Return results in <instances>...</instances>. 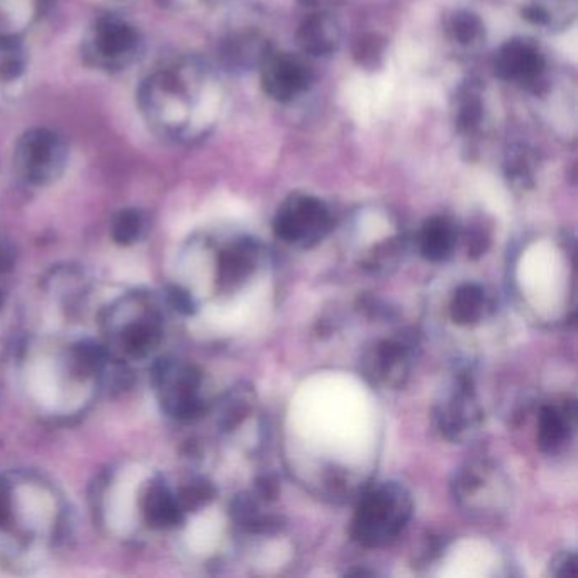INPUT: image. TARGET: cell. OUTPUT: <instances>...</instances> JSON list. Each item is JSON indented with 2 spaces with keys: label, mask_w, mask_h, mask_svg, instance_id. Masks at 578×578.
<instances>
[{
  "label": "cell",
  "mask_w": 578,
  "mask_h": 578,
  "mask_svg": "<svg viewBox=\"0 0 578 578\" xmlns=\"http://www.w3.org/2000/svg\"><path fill=\"white\" fill-rule=\"evenodd\" d=\"M281 494V484L272 473H263L255 481V495L262 501L273 502Z\"/></svg>",
  "instance_id": "cell-24"
},
{
  "label": "cell",
  "mask_w": 578,
  "mask_h": 578,
  "mask_svg": "<svg viewBox=\"0 0 578 578\" xmlns=\"http://www.w3.org/2000/svg\"><path fill=\"white\" fill-rule=\"evenodd\" d=\"M456 225L444 216H434L422 224L419 231V253L428 262L440 263L450 259L456 248Z\"/></svg>",
  "instance_id": "cell-13"
},
{
  "label": "cell",
  "mask_w": 578,
  "mask_h": 578,
  "mask_svg": "<svg viewBox=\"0 0 578 578\" xmlns=\"http://www.w3.org/2000/svg\"><path fill=\"white\" fill-rule=\"evenodd\" d=\"M487 306V294L482 285L463 284L451 298L450 316L459 326H473L481 323Z\"/></svg>",
  "instance_id": "cell-15"
},
{
  "label": "cell",
  "mask_w": 578,
  "mask_h": 578,
  "mask_svg": "<svg viewBox=\"0 0 578 578\" xmlns=\"http://www.w3.org/2000/svg\"><path fill=\"white\" fill-rule=\"evenodd\" d=\"M224 104L216 70L197 56H175L146 75L138 106L151 132L175 143H196L214 129Z\"/></svg>",
  "instance_id": "cell-1"
},
{
  "label": "cell",
  "mask_w": 578,
  "mask_h": 578,
  "mask_svg": "<svg viewBox=\"0 0 578 578\" xmlns=\"http://www.w3.org/2000/svg\"><path fill=\"white\" fill-rule=\"evenodd\" d=\"M333 214L323 200L307 193H292L273 218V233L295 246L311 248L328 237Z\"/></svg>",
  "instance_id": "cell-4"
},
{
  "label": "cell",
  "mask_w": 578,
  "mask_h": 578,
  "mask_svg": "<svg viewBox=\"0 0 578 578\" xmlns=\"http://www.w3.org/2000/svg\"><path fill=\"white\" fill-rule=\"evenodd\" d=\"M355 55L361 60L364 65H368V60L374 62L375 59H379L382 55V50H380V44L371 38V40H364L358 43V52Z\"/></svg>",
  "instance_id": "cell-25"
},
{
  "label": "cell",
  "mask_w": 578,
  "mask_h": 578,
  "mask_svg": "<svg viewBox=\"0 0 578 578\" xmlns=\"http://www.w3.org/2000/svg\"><path fill=\"white\" fill-rule=\"evenodd\" d=\"M255 406V390L240 386L224 400L221 411V428L224 431H234L241 422L250 416Z\"/></svg>",
  "instance_id": "cell-18"
},
{
  "label": "cell",
  "mask_w": 578,
  "mask_h": 578,
  "mask_svg": "<svg viewBox=\"0 0 578 578\" xmlns=\"http://www.w3.org/2000/svg\"><path fill=\"white\" fill-rule=\"evenodd\" d=\"M262 250L251 238H241L219 256V281L225 288H234L248 281L259 266Z\"/></svg>",
  "instance_id": "cell-10"
},
{
  "label": "cell",
  "mask_w": 578,
  "mask_h": 578,
  "mask_svg": "<svg viewBox=\"0 0 578 578\" xmlns=\"http://www.w3.org/2000/svg\"><path fill=\"white\" fill-rule=\"evenodd\" d=\"M41 11V0H0V41L18 40Z\"/></svg>",
  "instance_id": "cell-16"
},
{
  "label": "cell",
  "mask_w": 578,
  "mask_h": 578,
  "mask_svg": "<svg viewBox=\"0 0 578 578\" xmlns=\"http://www.w3.org/2000/svg\"><path fill=\"white\" fill-rule=\"evenodd\" d=\"M536 157L533 155L532 149L514 148L507 158V177L511 182L516 187H523L526 189L527 186L533 183V174H535Z\"/></svg>",
  "instance_id": "cell-20"
},
{
  "label": "cell",
  "mask_w": 578,
  "mask_h": 578,
  "mask_svg": "<svg viewBox=\"0 0 578 578\" xmlns=\"http://www.w3.org/2000/svg\"><path fill=\"white\" fill-rule=\"evenodd\" d=\"M297 43L306 55L328 56L339 44V28L332 15L313 12L297 30Z\"/></svg>",
  "instance_id": "cell-12"
},
{
  "label": "cell",
  "mask_w": 578,
  "mask_h": 578,
  "mask_svg": "<svg viewBox=\"0 0 578 578\" xmlns=\"http://www.w3.org/2000/svg\"><path fill=\"white\" fill-rule=\"evenodd\" d=\"M412 348L414 339L408 335L377 343L365 355L364 370L368 379L390 389H402L411 371Z\"/></svg>",
  "instance_id": "cell-8"
},
{
  "label": "cell",
  "mask_w": 578,
  "mask_h": 578,
  "mask_svg": "<svg viewBox=\"0 0 578 578\" xmlns=\"http://www.w3.org/2000/svg\"><path fill=\"white\" fill-rule=\"evenodd\" d=\"M69 161L65 139L48 128H33L15 143L14 165L22 179L34 186L55 182Z\"/></svg>",
  "instance_id": "cell-5"
},
{
  "label": "cell",
  "mask_w": 578,
  "mask_h": 578,
  "mask_svg": "<svg viewBox=\"0 0 578 578\" xmlns=\"http://www.w3.org/2000/svg\"><path fill=\"white\" fill-rule=\"evenodd\" d=\"M482 116H484V106H482L481 94L472 85L463 88L456 107V124L460 132L472 135L481 126Z\"/></svg>",
  "instance_id": "cell-19"
},
{
  "label": "cell",
  "mask_w": 578,
  "mask_h": 578,
  "mask_svg": "<svg viewBox=\"0 0 578 578\" xmlns=\"http://www.w3.org/2000/svg\"><path fill=\"white\" fill-rule=\"evenodd\" d=\"M575 402L557 406H543L538 419V446L543 453H557L570 440L575 422Z\"/></svg>",
  "instance_id": "cell-11"
},
{
  "label": "cell",
  "mask_w": 578,
  "mask_h": 578,
  "mask_svg": "<svg viewBox=\"0 0 578 578\" xmlns=\"http://www.w3.org/2000/svg\"><path fill=\"white\" fill-rule=\"evenodd\" d=\"M141 34L117 15L94 22L84 41V55L92 65L107 72L128 69L141 53Z\"/></svg>",
  "instance_id": "cell-3"
},
{
  "label": "cell",
  "mask_w": 578,
  "mask_h": 578,
  "mask_svg": "<svg viewBox=\"0 0 578 578\" xmlns=\"http://www.w3.org/2000/svg\"><path fill=\"white\" fill-rule=\"evenodd\" d=\"M491 244V234L482 225H476L470 231L469 234V256L470 259L476 260L485 255V251L488 250Z\"/></svg>",
  "instance_id": "cell-23"
},
{
  "label": "cell",
  "mask_w": 578,
  "mask_h": 578,
  "mask_svg": "<svg viewBox=\"0 0 578 578\" xmlns=\"http://www.w3.org/2000/svg\"><path fill=\"white\" fill-rule=\"evenodd\" d=\"M549 574L553 577H575L577 575V555L574 551H564L549 564Z\"/></svg>",
  "instance_id": "cell-22"
},
{
  "label": "cell",
  "mask_w": 578,
  "mask_h": 578,
  "mask_svg": "<svg viewBox=\"0 0 578 578\" xmlns=\"http://www.w3.org/2000/svg\"><path fill=\"white\" fill-rule=\"evenodd\" d=\"M524 18L529 19V21L535 22V24H546L549 14L543 6H529V8H526V11H524Z\"/></svg>",
  "instance_id": "cell-26"
},
{
  "label": "cell",
  "mask_w": 578,
  "mask_h": 578,
  "mask_svg": "<svg viewBox=\"0 0 578 578\" xmlns=\"http://www.w3.org/2000/svg\"><path fill=\"white\" fill-rule=\"evenodd\" d=\"M481 404L476 400L475 386L470 375H456L455 382L446 397L434 408V424L438 431L453 443H462L481 425Z\"/></svg>",
  "instance_id": "cell-6"
},
{
  "label": "cell",
  "mask_w": 578,
  "mask_h": 578,
  "mask_svg": "<svg viewBox=\"0 0 578 578\" xmlns=\"http://www.w3.org/2000/svg\"><path fill=\"white\" fill-rule=\"evenodd\" d=\"M402 251H404V240L392 238V240L383 241L382 244L375 248L374 253H370L365 262V269L374 273H387L390 269H396Z\"/></svg>",
  "instance_id": "cell-21"
},
{
  "label": "cell",
  "mask_w": 578,
  "mask_h": 578,
  "mask_svg": "<svg viewBox=\"0 0 578 578\" xmlns=\"http://www.w3.org/2000/svg\"><path fill=\"white\" fill-rule=\"evenodd\" d=\"M270 44L260 34L238 33L222 43L221 60L233 72L255 69L269 55Z\"/></svg>",
  "instance_id": "cell-14"
},
{
  "label": "cell",
  "mask_w": 578,
  "mask_h": 578,
  "mask_svg": "<svg viewBox=\"0 0 578 578\" xmlns=\"http://www.w3.org/2000/svg\"><path fill=\"white\" fill-rule=\"evenodd\" d=\"M448 34L460 46L472 48L484 40V22L470 11H456L448 19Z\"/></svg>",
  "instance_id": "cell-17"
},
{
  "label": "cell",
  "mask_w": 578,
  "mask_h": 578,
  "mask_svg": "<svg viewBox=\"0 0 578 578\" xmlns=\"http://www.w3.org/2000/svg\"><path fill=\"white\" fill-rule=\"evenodd\" d=\"M545 70V55L533 41L516 38L502 44L495 53V75L509 84L536 87L542 82Z\"/></svg>",
  "instance_id": "cell-9"
},
{
  "label": "cell",
  "mask_w": 578,
  "mask_h": 578,
  "mask_svg": "<svg viewBox=\"0 0 578 578\" xmlns=\"http://www.w3.org/2000/svg\"><path fill=\"white\" fill-rule=\"evenodd\" d=\"M259 69L263 92L279 104L292 103L306 94L314 81L311 66L292 53L270 50Z\"/></svg>",
  "instance_id": "cell-7"
},
{
  "label": "cell",
  "mask_w": 578,
  "mask_h": 578,
  "mask_svg": "<svg viewBox=\"0 0 578 578\" xmlns=\"http://www.w3.org/2000/svg\"><path fill=\"white\" fill-rule=\"evenodd\" d=\"M414 502L404 485L383 482L361 497L349 535L365 548H382L399 538L408 527Z\"/></svg>",
  "instance_id": "cell-2"
}]
</instances>
